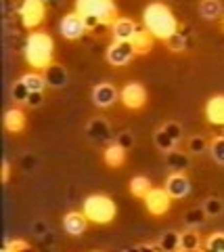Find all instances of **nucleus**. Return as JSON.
<instances>
[{"mask_svg":"<svg viewBox=\"0 0 224 252\" xmlns=\"http://www.w3.org/2000/svg\"><path fill=\"white\" fill-rule=\"evenodd\" d=\"M166 44L170 46V51H174V53H182V51H187V34H180V32H176L174 36H170Z\"/></svg>","mask_w":224,"mask_h":252,"instance_id":"27","label":"nucleus"},{"mask_svg":"<svg viewBox=\"0 0 224 252\" xmlns=\"http://www.w3.org/2000/svg\"><path fill=\"white\" fill-rule=\"evenodd\" d=\"M118 143H122V145L126 147V149H130V147L134 145V137L130 135V132H122V135L118 137Z\"/></svg>","mask_w":224,"mask_h":252,"instance_id":"37","label":"nucleus"},{"mask_svg":"<svg viewBox=\"0 0 224 252\" xmlns=\"http://www.w3.org/2000/svg\"><path fill=\"white\" fill-rule=\"evenodd\" d=\"M164 187L168 189V193L172 195L174 200H182V198H187V195L191 193V181L180 170H176V172H172V175H168Z\"/></svg>","mask_w":224,"mask_h":252,"instance_id":"10","label":"nucleus"},{"mask_svg":"<svg viewBox=\"0 0 224 252\" xmlns=\"http://www.w3.org/2000/svg\"><path fill=\"white\" fill-rule=\"evenodd\" d=\"M19 17L23 28L34 32L46 17V2L44 0H23L19 6Z\"/></svg>","mask_w":224,"mask_h":252,"instance_id":"5","label":"nucleus"},{"mask_svg":"<svg viewBox=\"0 0 224 252\" xmlns=\"http://www.w3.org/2000/svg\"><path fill=\"white\" fill-rule=\"evenodd\" d=\"M86 132H88L92 139H109V137H111V135H109V126H107V122H105V120H99V118L88 124Z\"/></svg>","mask_w":224,"mask_h":252,"instance_id":"23","label":"nucleus"},{"mask_svg":"<svg viewBox=\"0 0 224 252\" xmlns=\"http://www.w3.org/2000/svg\"><path fill=\"white\" fill-rule=\"evenodd\" d=\"M115 99H118V91H115V86L109 84V82H101L95 86V91H92V101H95L97 107H111L115 103Z\"/></svg>","mask_w":224,"mask_h":252,"instance_id":"11","label":"nucleus"},{"mask_svg":"<svg viewBox=\"0 0 224 252\" xmlns=\"http://www.w3.org/2000/svg\"><path fill=\"white\" fill-rule=\"evenodd\" d=\"M21 82L27 86L29 93H34V91H44L46 89V78L40 74V72H29L25 76H21Z\"/></svg>","mask_w":224,"mask_h":252,"instance_id":"21","label":"nucleus"},{"mask_svg":"<svg viewBox=\"0 0 224 252\" xmlns=\"http://www.w3.org/2000/svg\"><path fill=\"white\" fill-rule=\"evenodd\" d=\"M203 210H205L207 217H218L220 212L224 210V204H222L218 198H207V200L203 202Z\"/></svg>","mask_w":224,"mask_h":252,"instance_id":"31","label":"nucleus"},{"mask_svg":"<svg viewBox=\"0 0 224 252\" xmlns=\"http://www.w3.org/2000/svg\"><path fill=\"white\" fill-rule=\"evenodd\" d=\"M86 30L88 28H86V23H84V17L78 11L63 15V19H61V23H59V32L65 40H78V38L84 36Z\"/></svg>","mask_w":224,"mask_h":252,"instance_id":"7","label":"nucleus"},{"mask_svg":"<svg viewBox=\"0 0 224 252\" xmlns=\"http://www.w3.org/2000/svg\"><path fill=\"white\" fill-rule=\"evenodd\" d=\"M205 147H207V141L201 135H193L187 141V149L191 154H201V152H205Z\"/></svg>","mask_w":224,"mask_h":252,"instance_id":"32","label":"nucleus"},{"mask_svg":"<svg viewBox=\"0 0 224 252\" xmlns=\"http://www.w3.org/2000/svg\"><path fill=\"white\" fill-rule=\"evenodd\" d=\"M46 72H49V78H46V80H49L52 86H63V84H65L67 76H65V72H63V67L50 65L49 69H46Z\"/></svg>","mask_w":224,"mask_h":252,"instance_id":"30","label":"nucleus"},{"mask_svg":"<svg viewBox=\"0 0 224 252\" xmlns=\"http://www.w3.org/2000/svg\"><path fill=\"white\" fill-rule=\"evenodd\" d=\"M23 55H25L29 67H34L36 72H46L52 65V59H55V40H52L49 32L34 30L25 38Z\"/></svg>","mask_w":224,"mask_h":252,"instance_id":"1","label":"nucleus"},{"mask_svg":"<svg viewBox=\"0 0 224 252\" xmlns=\"http://www.w3.org/2000/svg\"><path fill=\"white\" fill-rule=\"evenodd\" d=\"M222 26H224V19H222Z\"/></svg>","mask_w":224,"mask_h":252,"instance_id":"40","label":"nucleus"},{"mask_svg":"<svg viewBox=\"0 0 224 252\" xmlns=\"http://www.w3.org/2000/svg\"><path fill=\"white\" fill-rule=\"evenodd\" d=\"M153 141H155V145L161 149V152H172V149L176 147V143H178V141H176L172 135H168V132H166V128H164V126H161V128L155 132V137H153Z\"/></svg>","mask_w":224,"mask_h":252,"instance_id":"22","label":"nucleus"},{"mask_svg":"<svg viewBox=\"0 0 224 252\" xmlns=\"http://www.w3.org/2000/svg\"><path fill=\"white\" fill-rule=\"evenodd\" d=\"M63 229L67 231V235L80 238L88 229V217L84 212H67L63 217Z\"/></svg>","mask_w":224,"mask_h":252,"instance_id":"12","label":"nucleus"},{"mask_svg":"<svg viewBox=\"0 0 224 252\" xmlns=\"http://www.w3.org/2000/svg\"><path fill=\"white\" fill-rule=\"evenodd\" d=\"M210 154L216 164H222L224 166V135H218L210 141Z\"/></svg>","mask_w":224,"mask_h":252,"instance_id":"25","label":"nucleus"},{"mask_svg":"<svg viewBox=\"0 0 224 252\" xmlns=\"http://www.w3.org/2000/svg\"><path fill=\"white\" fill-rule=\"evenodd\" d=\"M82 212L88 217L90 223H97V225H109L111 220L115 219V202L105 193H92L84 200V206Z\"/></svg>","mask_w":224,"mask_h":252,"instance_id":"4","label":"nucleus"},{"mask_svg":"<svg viewBox=\"0 0 224 252\" xmlns=\"http://www.w3.org/2000/svg\"><path fill=\"white\" fill-rule=\"evenodd\" d=\"M153 42H155V36L149 30H136V34L130 38V44H132L136 55H147L153 51Z\"/></svg>","mask_w":224,"mask_h":252,"instance_id":"17","label":"nucleus"},{"mask_svg":"<svg viewBox=\"0 0 224 252\" xmlns=\"http://www.w3.org/2000/svg\"><path fill=\"white\" fill-rule=\"evenodd\" d=\"M75 11L84 17L88 30L111 26L118 19V9L113 0H75Z\"/></svg>","mask_w":224,"mask_h":252,"instance_id":"3","label":"nucleus"},{"mask_svg":"<svg viewBox=\"0 0 224 252\" xmlns=\"http://www.w3.org/2000/svg\"><path fill=\"white\" fill-rule=\"evenodd\" d=\"M9 175H11V164L9 162H2V183H9Z\"/></svg>","mask_w":224,"mask_h":252,"instance_id":"38","label":"nucleus"},{"mask_svg":"<svg viewBox=\"0 0 224 252\" xmlns=\"http://www.w3.org/2000/svg\"><path fill=\"white\" fill-rule=\"evenodd\" d=\"M168 164L172 166L174 170H182L189 166V158L184 156L182 152H176V149H172V152H168Z\"/></svg>","mask_w":224,"mask_h":252,"instance_id":"26","label":"nucleus"},{"mask_svg":"<svg viewBox=\"0 0 224 252\" xmlns=\"http://www.w3.org/2000/svg\"><path fill=\"white\" fill-rule=\"evenodd\" d=\"M145 208L149 215L153 217H161V215H166V212L172 208V195L168 193V189L166 187H151L149 189V193L145 195Z\"/></svg>","mask_w":224,"mask_h":252,"instance_id":"6","label":"nucleus"},{"mask_svg":"<svg viewBox=\"0 0 224 252\" xmlns=\"http://www.w3.org/2000/svg\"><path fill=\"white\" fill-rule=\"evenodd\" d=\"M153 185H151V181L147 179L145 175H136V177H132L130 179V193L134 195V198H145L147 193H149V189H151Z\"/></svg>","mask_w":224,"mask_h":252,"instance_id":"19","label":"nucleus"},{"mask_svg":"<svg viewBox=\"0 0 224 252\" xmlns=\"http://www.w3.org/2000/svg\"><path fill=\"white\" fill-rule=\"evenodd\" d=\"M126 152L128 149L124 147L122 143H109L105 147V152H103V160H105V164L107 166H111V168H120L124 162H126Z\"/></svg>","mask_w":224,"mask_h":252,"instance_id":"16","label":"nucleus"},{"mask_svg":"<svg viewBox=\"0 0 224 252\" xmlns=\"http://www.w3.org/2000/svg\"><path fill=\"white\" fill-rule=\"evenodd\" d=\"M11 94H13L15 101H21V103H25V101H27V94H29V89H27V86L23 84L21 80H17V82L13 84Z\"/></svg>","mask_w":224,"mask_h":252,"instance_id":"33","label":"nucleus"},{"mask_svg":"<svg viewBox=\"0 0 224 252\" xmlns=\"http://www.w3.org/2000/svg\"><path fill=\"white\" fill-rule=\"evenodd\" d=\"M109 28H111L113 40H124V42H130V38H132L136 34V30H138L136 23L132 19H128V17H118Z\"/></svg>","mask_w":224,"mask_h":252,"instance_id":"13","label":"nucleus"},{"mask_svg":"<svg viewBox=\"0 0 224 252\" xmlns=\"http://www.w3.org/2000/svg\"><path fill=\"white\" fill-rule=\"evenodd\" d=\"M143 23L145 30H149L157 40H168L178 32V19L174 17L172 9L164 2H151L143 11Z\"/></svg>","mask_w":224,"mask_h":252,"instance_id":"2","label":"nucleus"},{"mask_svg":"<svg viewBox=\"0 0 224 252\" xmlns=\"http://www.w3.org/2000/svg\"><path fill=\"white\" fill-rule=\"evenodd\" d=\"M120 101L128 109H141L147 103V89L141 82H126L120 91Z\"/></svg>","mask_w":224,"mask_h":252,"instance_id":"8","label":"nucleus"},{"mask_svg":"<svg viewBox=\"0 0 224 252\" xmlns=\"http://www.w3.org/2000/svg\"><path fill=\"white\" fill-rule=\"evenodd\" d=\"M134 49L130 42H124V40H113L107 49V61L115 67H122V65H128L134 57Z\"/></svg>","mask_w":224,"mask_h":252,"instance_id":"9","label":"nucleus"},{"mask_svg":"<svg viewBox=\"0 0 224 252\" xmlns=\"http://www.w3.org/2000/svg\"><path fill=\"white\" fill-rule=\"evenodd\" d=\"M205 118L210 124L224 126V94H214L205 103Z\"/></svg>","mask_w":224,"mask_h":252,"instance_id":"14","label":"nucleus"},{"mask_svg":"<svg viewBox=\"0 0 224 252\" xmlns=\"http://www.w3.org/2000/svg\"><path fill=\"white\" fill-rule=\"evenodd\" d=\"M42 101H44V91H34V93L27 94V101H25V103H27L29 107H40Z\"/></svg>","mask_w":224,"mask_h":252,"instance_id":"35","label":"nucleus"},{"mask_svg":"<svg viewBox=\"0 0 224 252\" xmlns=\"http://www.w3.org/2000/svg\"><path fill=\"white\" fill-rule=\"evenodd\" d=\"M19 250H29V244L25 240H6L4 252H19Z\"/></svg>","mask_w":224,"mask_h":252,"instance_id":"34","label":"nucleus"},{"mask_svg":"<svg viewBox=\"0 0 224 252\" xmlns=\"http://www.w3.org/2000/svg\"><path fill=\"white\" fill-rule=\"evenodd\" d=\"M159 246L164 252H172V250H180V233L176 231H168L161 235L159 240Z\"/></svg>","mask_w":224,"mask_h":252,"instance_id":"24","label":"nucleus"},{"mask_svg":"<svg viewBox=\"0 0 224 252\" xmlns=\"http://www.w3.org/2000/svg\"><path fill=\"white\" fill-rule=\"evenodd\" d=\"M44 2H57V0H44Z\"/></svg>","mask_w":224,"mask_h":252,"instance_id":"39","label":"nucleus"},{"mask_svg":"<svg viewBox=\"0 0 224 252\" xmlns=\"http://www.w3.org/2000/svg\"><path fill=\"white\" fill-rule=\"evenodd\" d=\"M199 246H201V238L195 227H189L187 231L180 233V250H197Z\"/></svg>","mask_w":224,"mask_h":252,"instance_id":"20","label":"nucleus"},{"mask_svg":"<svg viewBox=\"0 0 224 252\" xmlns=\"http://www.w3.org/2000/svg\"><path fill=\"white\" fill-rule=\"evenodd\" d=\"M164 128H166L168 135H172L176 141H180V135H182V126H180L178 122H168V124H164Z\"/></svg>","mask_w":224,"mask_h":252,"instance_id":"36","label":"nucleus"},{"mask_svg":"<svg viewBox=\"0 0 224 252\" xmlns=\"http://www.w3.org/2000/svg\"><path fill=\"white\" fill-rule=\"evenodd\" d=\"M205 210H203V206H197V208H191L189 212H187V217H184V220H187V225L189 227H197V225H201L203 220H205Z\"/></svg>","mask_w":224,"mask_h":252,"instance_id":"28","label":"nucleus"},{"mask_svg":"<svg viewBox=\"0 0 224 252\" xmlns=\"http://www.w3.org/2000/svg\"><path fill=\"white\" fill-rule=\"evenodd\" d=\"M4 128L13 132V135H19V132H23V128H25V112L19 107H11L4 112Z\"/></svg>","mask_w":224,"mask_h":252,"instance_id":"15","label":"nucleus"},{"mask_svg":"<svg viewBox=\"0 0 224 252\" xmlns=\"http://www.w3.org/2000/svg\"><path fill=\"white\" fill-rule=\"evenodd\" d=\"M199 15L207 21H214L222 15V2L220 0H201L199 4Z\"/></svg>","mask_w":224,"mask_h":252,"instance_id":"18","label":"nucleus"},{"mask_svg":"<svg viewBox=\"0 0 224 252\" xmlns=\"http://www.w3.org/2000/svg\"><path fill=\"white\" fill-rule=\"evenodd\" d=\"M205 250L224 252V231L210 233V238H207V242H205Z\"/></svg>","mask_w":224,"mask_h":252,"instance_id":"29","label":"nucleus"}]
</instances>
